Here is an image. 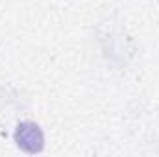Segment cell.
<instances>
[{
    "mask_svg": "<svg viewBox=\"0 0 159 157\" xmlns=\"http://www.w3.org/2000/svg\"><path fill=\"white\" fill-rule=\"evenodd\" d=\"M15 141L19 144V148H22L24 152L28 154H37L43 150V142H44V137H43V131L37 124L34 122H20L17 126V131H15Z\"/></svg>",
    "mask_w": 159,
    "mask_h": 157,
    "instance_id": "obj_1",
    "label": "cell"
}]
</instances>
